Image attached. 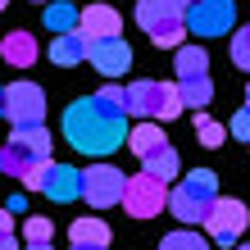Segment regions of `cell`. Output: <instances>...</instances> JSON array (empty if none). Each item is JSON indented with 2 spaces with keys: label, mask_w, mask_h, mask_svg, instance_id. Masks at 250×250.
Listing matches in <instances>:
<instances>
[{
  "label": "cell",
  "mask_w": 250,
  "mask_h": 250,
  "mask_svg": "<svg viewBox=\"0 0 250 250\" xmlns=\"http://www.w3.org/2000/svg\"><path fill=\"white\" fill-rule=\"evenodd\" d=\"M64 137L73 150H82V155H91V159H105L114 155L119 146H127V119H109V114H100L91 105V96L86 100H73V105L64 109Z\"/></svg>",
  "instance_id": "1"
},
{
  "label": "cell",
  "mask_w": 250,
  "mask_h": 250,
  "mask_svg": "<svg viewBox=\"0 0 250 250\" xmlns=\"http://www.w3.org/2000/svg\"><path fill=\"white\" fill-rule=\"evenodd\" d=\"M214 200H218V178L209 168H191L187 178L168 191V209H173V218H178L182 228L205 223L209 209H214Z\"/></svg>",
  "instance_id": "2"
},
{
  "label": "cell",
  "mask_w": 250,
  "mask_h": 250,
  "mask_svg": "<svg viewBox=\"0 0 250 250\" xmlns=\"http://www.w3.org/2000/svg\"><path fill=\"white\" fill-rule=\"evenodd\" d=\"M137 23L155 46L178 50L187 37V5L182 0H137Z\"/></svg>",
  "instance_id": "3"
},
{
  "label": "cell",
  "mask_w": 250,
  "mask_h": 250,
  "mask_svg": "<svg viewBox=\"0 0 250 250\" xmlns=\"http://www.w3.org/2000/svg\"><path fill=\"white\" fill-rule=\"evenodd\" d=\"M187 109L182 100V86L178 82H155V78H141L127 86V114H137V119H178V114Z\"/></svg>",
  "instance_id": "4"
},
{
  "label": "cell",
  "mask_w": 250,
  "mask_h": 250,
  "mask_svg": "<svg viewBox=\"0 0 250 250\" xmlns=\"http://www.w3.org/2000/svg\"><path fill=\"white\" fill-rule=\"evenodd\" d=\"M41 159H50V132L46 123H23L14 127V137L5 141V150H0V168L9 173V178H23L32 164Z\"/></svg>",
  "instance_id": "5"
},
{
  "label": "cell",
  "mask_w": 250,
  "mask_h": 250,
  "mask_svg": "<svg viewBox=\"0 0 250 250\" xmlns=\"http://www.w3.org/2000/svg\"><path fill=\"white\" fill-rule=\"evenodd\" d=\"M123 209L132 218H155L168 209V182L155 178V173H137L127 178V191H123Z\"/></svg>",
  "instance_id": "6"
},
{
  "label": "cell",
  "mask_w": 250,
  "mask_h": 250,
  "mask_svg": "<svg viewBox=\"0 0 250 250\" xmlns=\"http://www.w3.org/2000/svg\"><path fill=\"white\" fill-rule=\"evenodd\" d=\"M123 191H127L123 168H114V164H91V168H82V200L91 205V209L123 205Z\"/></svg>",
  "instance_id": "7"
},
{
  "label": "cell",
  "mask_w": 250,
  "mask_h": 250,
  "mask_svg": "<svg viewBox=\"0 0 250 250\" xmlns=\"http://www.w3.org/2000/svg\"><path fill=\"white\" fill-rule=\"evenodd\" d=\"M250 223V209L237 200V196H218L209 218H205V228H209V241L214 246H241V232Z\"/></svg>",
  "instance_id": "8"
},
{
  "label": "cell",
  "mask_w": 250,
  "mask_h": 250,
  "mask_svg": "<svg viewBox=\"0 0 250 250\" xmlns=\"http://www.w3.org/2000/svg\"><path fill=\"white\" fill-rule=\"evenodd\" d=\"M5 119L14 127L46 123V91H41L37 82H9L5 86Z\"/></svg>",
  "instance_id": "9"
},
{
  "label": "cell",
  "mask_w": 250,
  "mask_h": 250,
  "mask_svg": "<svg viewBox=\"0 0 250 250\" xmlns=\"http://www.w3.org/2000/svg\"><path fill=\"white\" fill-rule=\"evenodd\" d=\"M232 23H237L232 0H196V5H187V32H196V37H223V32H232Z\"/></svg>",
  "instance_id": "10"
},
{
  "label": "cell",
  "mask_w": 250,
  "mask_h": 250,
  "mask_svg": "<svg viewBox=\"0 0 250 250\" xmlns=\"http://www.w3.org/2000/svg\"><path fill=\"white\" fill-rule=\"evenodd\" d=\"M86 60L96 64V73H105V78H123L132 68V46L123 37H105V41H91V55Z\"/></svg>",
  "instance_id": "11"
},
{
  "label": "cell",
  "mask_w": 250,
  "mask_h": 250,
  "mask_svg": "<svg viewBox=\"0 0 250 250\" xmlns=\"http://www.w3.org/2000/svg\"><path fill=\"white\" fill-rule=\"evenodd\" d=\"M78 32H82L86 41L123 37V19H119V9H114V5H86V9H82V23H78Z\"/></svg>",
  "instance_id": "12"
},
{
  "label": "cell",
  "mask_w": 250,
  "mask_h": 250,
  "mask_svg": "<svg viewBox=\"0 0 250 250\" xmlns=\"http://www.w3.org/2000/svg\"><path fill=\"white\" fill-rule=\"evenodd\" d=\"M41 196H50V200H60V205L78 200V196H82V168L55 164V168H50V182H46V191H41Z\"/></svg>",
  "instance_id": "13"
},
{
  "label": "cell",
  "mask_w": 250,
  "mask_h": 250,
  "mask_svg": "<svg viewBox=\"0 0 250 250\" xmlns=\"http://www.w3.org/2000/svg\"><path fill=\"white\" fill-rule=\"evenodd\" d=\"M0 60L14 68H32L37 64V37L32 32H5L0 37Z\"/></svg>",
  "instance_id": "14"
},
{
  "label": "cell",
  "mask_w": 250,
  "mask_h": 250,
  "mask_svg": "<svg viewBox=\"0 0 250 250\" xmlns=\"http://www.w3.org/2000/svg\"><path fill=\"white\" fill-rule=\"evenodd\" d=\"M159 146H168V137H164V127H159V119H141L137 127L127 132V150L137 155V159H150Z\"/></svg>",
  "instance_id": "15"
},
{
  "label": "cell",
  "mask_w": 250,
  "mask_h": 250,
  "mask_svg": "<svg viewBox=\"0 0 250 250\" xmlns=\"http://www.w3.org/2000/svg\"><path fill=\"white\" fill-rule=\"evenodd\" d=\"M86 55H91V41H86L82 32H64V37H55V41H50V64H60V68L82 64Z\"/></svg>",
  "instance_id": "16"
},
{
  "label": "cell",
  "mask_w": 250,
  "mask_h": 250,
  "mask_svg": "<svg viewBox=\"0 0 250 250\" xmlns=\"http://www.w3.org/2000/svg\"><path fill=\"white\" fill-rule=\"evenodd\" d=\"M68 241L73 246H109V228H105V218H73Z\"/></svg>",
  "instance_id": "17"
},
{
  "label": "cell",
  "mask_w": 250,
  "mask_h": 250,
  "mask_svg": "<svg viewBox=\"0 0 250 250\" xmlns=\"http://www.w3.org/2000/svg\"><path fill=\"white\" fill-rule=\"evenodd\" d=\"M78 23H82L78 5H68V0H55V5H46V27H50L55 37H64V32H78Z\"/></svg>",
  "instance_id": "18"
},
{
  "label": "cell",
  "mask_w": 250,
  "mask_h": 250,
  "mask_svg": "<svg viewBox=\"0 0 250 250\" xmlns=\"http://www.w3.org/2000/svg\"><path fill=\"white\" fill-rule=\"evenodd\" d=\"M173 68H178V82L182 78H200V73H209V55H205L200 46H178Z\"/></svg>",
  "instance_id": "19"
},
{
  "label": "cell",
  "mask_w": 250,
  "mask_h": 250,
  "mask_svg": "<svg viewBox=\"0 0 250 250\" xmlns=\"http://www.w3.org/2000/svg\"><path fill=\"white\" fill-rule=\"evenodd\" d=\"M91 105L100 109V114H109V119H127V86H100V91L91 96Z\"/></svg>",
  "instance_id": "20"
},
{
  "label": "cell",
  "mask_w": 250,
  "mask_h": 250,
  "mask_svg": "<svg viewBox=\"0 0 250 250\" xmlns=\"http://www.w3.org/2000/svg\"><path fill=\"white\" fill-rule=\"evenodd\" d=\"M141 164H146V173H155V178L173 182V178H178V168H182V159H178V150H173V146H159V150H155L150 159H141Z\"/></svg>",
  "instance_id": "21"
},
{
  "label": "cell",
  "mask_w": 250,
  "mask_h": 250,
  "mask_svg": "<svg viewBox=\"0 0 250 250\" xmlns=\"http://www.w3.org/2000/svg\"><path fill=\"white\" fill-rule=\"evenodd\" d=\"M178 86H182V100H187L191 109H205V105L214 100V82H209V73H200V78H182Z\"/></svg>",
  "instance_id": "22"
},
{
  "label": "cell",
  "mask_w": 250,
  "mask_h": 250,
  "mask_svg": "<svg viewBox=\"0 0 250 250\" xmlns=\"http://www.w3.org/2000/svg\"><path fill=\"white\" fill-rule=\"evenodd\" d=\"M214 241H205L200 232H191V228H178V232H168L164 241H159V250H209Z\"/></svg>",
  "instance_id": "23"
},
{
  "label": "cell",
  "mask_w": 250,
  "mask_h": 250,
  "mask_svg": "<svg viewBox=\"0 0 250 250\" xmlns=\"http://www.w3.org/2000/svg\"><path fill=\"white\" fill-rule=\"evenodd\" d=\"M196 132H200V146H209V150H218L223 146V137H232V132H223V123H214V119H196Z\"/></svg>",
  "instance_id": "24"
},
{
  "label": "cell",
  "mask_w": 250,
  "mask_h": 250,
  "mask_svg": "<svg viewBox=\"0 0 250 250\" xmlns=\"http://www.w3.org/2000/svg\"><path fill=\"white\" fill-rule=\"evenodd\" d=\"M50 168H55V159H41V164H32V168H27L23 178H19V182H23L27 191H46V182H50Z\"/></svg>",
  "instance_id": "25"
},
{
  "label": "cell",
  "mask_w": 250,
  "mask_h": 250,
  "mask_svg": "<svg viewBox=\"0 0 250 250\" xmlns=\"http://www.w3.org/2000/svg\"><path fill=\"white\" fill-rule=\"evenodd\" d=\"M232 64L250 73V23L237 27V37H232Z\"/></svg>",
  "instance_id": "26"
},
{
  "label": "cell",
  "mask_w": 250,
  "mask_h": 250,
  "mask_svg": "<svg viewBox=\"0 0 250 250\" xmlns=\"http://www.w3.org/2000/svg\"><path fill=\"white\" fill-rule=\"evenodd\" d=\"M23 237L27 241H50L55 237V223H50V218H27V223H23Z\"/></svg>",
  "instance_id": "27"
},
{
  "label": "cell",
  "mask_w": 250,
  "mask_h": 250,
  "mask_svg": "<svg viewBox=\"0 0 250 250\" xmlns=\"http://www.w3.org/2000/svg\"><path fill=\"white\" fill-rule=\"evenodd\" d=\"M228 132H232V137H237V141H246V146H250V105L232 114V123H228Z\"/></svg>",
  "instance_id": "28"
},
{
  "label": "cell",
  "mask_w": 250,
  "mask_h": 250,
  "mask_svg": "<svg viewBox=\"0 0 250 250\" xmlns=\"http://www.w3.org/2000/svg\"><path fill=\"white\" fill-rule=\"evenodd\" d=\"M0 237H14V209H0Z\"/></svg>",
  "instance_id": "29"
},
{
  "label": "cell",
  "mask_w": 250,
  "mask_h": 250,
  "mask_svg": "<svg viewBox=\"0 0 250 250\" xmlns=\"http://www.w3.org/2000/svg\"><path fill=\"white\" fill-rule=\"evenodd\" d=\"M5 209H14V214H23V209H27V200H23V196H9V200H5Z\"/></svg>",
  "instance_id": "30"
},
{
  "label": "cell",
  "mask_w": 250,
  "mask_h": 250,
  "mask_svg": "<svg viewBox=\"0 0 250 250\" xmlns=\"http://www.w3.org/2000/svg\"><path fill=\"white\" fill-rule=\"evenodd\" d=\"M0 250H19V241H14V237H0Z\"/></svg>",
  "instance_id": "31"
},
{
  "label": "cell",
  "mask_w": 250,
  "mask_h": 250,
  "mask_svg": "<svg viewBox=\"0 0 250 250\" xmlns=\"http://www.w3.org/2000/svg\"><path fill=\"white\" fill-rule=\"evenodd\" d=\"M27 250H55L50 241H27Z\"/></svg>",
  "instance_id": "32"
},
{
  "label": "cell",
  "mask_w": 250,
  "mask_h": 250,
  "mask_svg": "<svg viewBox=\"0 0 250 250\" xmlns=\"http://www.w3.org/2000/svg\"><path fill=\"white\" fill-rule=\"evenodd\" d=\"M73 250H105V246H73Z\"/></svg>",
  "instance_id": "33"
},
{
  "label": "cell",
  "mask_w": 250,
  "mask_h": 250,
  "mask_svg": "<svg viewBox=\"0 0 250 250\" xmlns=\"http://www.w3.org/2000/svg\"><path fill=\"white\" fill-rule=\"evenodd\" d=\"M0 114H5V86H0Z\"/></svg>",
  "instance_id": "34"
},
{
  "label": "cell",
  "mask_w": 250,
  "mask_h": 250,
  "mask_svg": "<svg viewBox=\"0 0 250 250\" xmlns=\"http://www.w3.org/2000/svg\"><path fill=\"white\" fill-rule=\"evenodd\" d=\"M237 250H250V241H241V246H237Z\"/></svg>",
  "instance_id": "35"
},
{
  "label": "cell",
  "mask_w": 250,
  "mask_h": 250,
  "mask_svg": "<svg viewBox=\"0 0 250 250\" xmlns=\"http://www.w3.org/2000/svg\"><path fill=\"white\" fill-rule=\"evenodd\" d=\"M246 105H250V86H246Z\"/></svg>",
  "instance_id": "36"
},
{
  "label": "cell",
  "mask_w": 250,
  "mask_h": 250,
  "mask_svg": "<svg viewBox=\"0 0 250 250\" xmlns=\"http://www.w3.org/2000/svg\"><path fill=\"white\" fill-rule=\"evenodd\" d=\"M32 5H46V0H32Z\"/></svg>",
  "instance_id": "37"
},
{
  "label": "cell",
  "mask_w": 250,
  "mask_h": 250,
  "mask_svg": "<svg viewBox=\"0 0 250 250\" xmlns=\"http://www.w3.org/2000/svg\"><path fill=\"white\" fill-rule=\"evenodd\" d=\"M182 5H196V0H182Z\"/></svg>",
  "instance_id": "38"
},
{
  "label": "cell",
  "mask_w": 250,
  "mask_h": 250,
  "mask_svg": "<svg viewBox=\"0 0 250 250\" xmlns=\"http://www.w3.org/2000/svg\"><path fill=\"white\" fill-rule=\"evenodd\" d=\"M5 5H9V0H0V9H5Z\"/></svg>",
  "instance_id": "39"
},
{
  "label": "cell",
  "mask_w": 250,
  "mask_h": 250,
  "mask_svg": "<svg viewBox=\"0 0 250 250\" xmlns=\"http://www.w3.org/2000/svg\"><path fill=\"white\" fill-rule=\"evenodd\" d=\"M0 173H5V168H0Z\"/></svg>",
  "instance_id": "40"
}]
</instances>
